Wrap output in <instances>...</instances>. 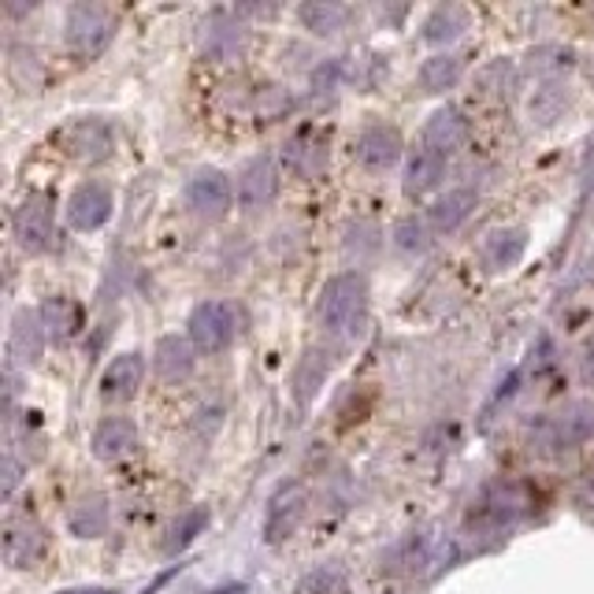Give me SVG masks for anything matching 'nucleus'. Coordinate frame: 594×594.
<instances>
[{
  "mask_svg": "<svg viewBox=\"0 0 594 594\" xmlns=\"http://www.w3.org/2000/svg\"><path fill=\"white\" fill-rule=\"evenodd\" d=\"M442 171H446V157L416 149V157L408 160V171H405V193L408 198H421V193L435 190L438 179H442Z\"/></svg>",
  "mask_w": 594,
  "mask_h": 594,
  "instance_id": "obj_23",
  "label": "nucleus"
},
{
  "mask_svg": "<svg viewBox=\"0 0 594 594\" xmlns=\"http://www.w3.org/2000/svg\"><path fill=\"white\" fill-rule=\"evenodd\" d=\"M37 313H42L45 335L53 338V343H71V338L79 335V327H82V313H79V305H75L71 298H48Z\"/></svg>",
  "mask_w": 594,
  "mask_h": 594,
  "instance_id": "obj_19",
  "label": "nucleus"
},
{
  "mask_svg": "<svg viewBox=\"0 0 594 594\" xmlns=\"http://www.w3.org/2000/svg\"><path fill=\"white\" fill-rule=\"evenodd\" d=\"M276 193H279L276 160H271L268 153H260V157L246 160V168H242V175H238V201H242V209H249V212L268 209V204L276 201Z\"/></svg>",
  "mask_w": 594,
  "mask_h": 594,
  "instance_id": "obj_10",
  "label": "nucleus"
},
{
  "mask_svg": "<svg viewBox=\"0 0 594 594\" xmlns=\"http://www.w3.org/2000/svg\"><path fill=\"white\" fill-rule=\"evenodd\" d=\"M60 594H112L109 587H79V591H60Z\"/></svg>",
  "mask_w": 594,
  "mask_h": 594,
  "instance_id": "obj_33",
  "label": "nucleus"
},
{
  "mask_svg": "<svg viewBox=\"0 0 594 594\" xmlns=\"http://www.w3.org/2000/svg\"><path fill=\"white\" fill-rule=\"evenodd\" d=\"M368 309V279L360 271H343L327 279L316 301V316L330 335H354Z\"/></svg>",
  "mask_w": 594,
  "mask_h": 594,
  "instance_id": "obj_1",
  "label": "nucleus"
},
{
  "mask_svg": "<svg viewBox=\"0 0 594 594\" xmlns=\"http://www.w3.org/2000/svg\"><path fill=\"white\" fill-rule=\"evenodd\" d=\"M138 446V427L131 416H104L93 432V457L97 461H123Z\"/></svg>",
  "mask_w": 594,
  "mask_h": 594,
  "instance_id": "obj_14",
  "label": "nucleus"
},
{
  "mask_svg": "<svg viewBox=\"0 0 594 594\" xmlns=\"http://www.w3.org/2000/svg\"><path fill=\"white\" fill-rule=\"evenodd\" d=\"M464 138H469V120H464V112H457L446 104V109L432 112V120L424 123L421 149L438 153V157H450Z\"/></svg>",
  "mask_w": 594,
  "mask_h": 594,
  "instance_id": "obj_12",
  "label": "nucleus"
},
{
  "mask_svg": "<svg viewBox=\"0 0 594 594\" xmlns=\"http://www.w3.org/2000/svg\"><path fill=\"white\" fill-rule=\"evenodd\" d=\"M115 37V15L104 4H93V0H79L67 12V26H64V42L71 48V56L79 60H93L104 48L112 45Z\"/></svg>",
  "mask_w": 594,
  "mask_h": 594,
  "instance_id": "obj_2",
  "label": "nucleus"
},
{
  "mask_svg": "<svg viewBox=\"0 0 594 594\" xmlns=\"http://www.w3.org/2000/svg\"><path fill=\"white\" fill-rule=\"evenodd\" d=\"M305 505H309V494L301 483H282L268 502V516H265V539L271 547L287 542L290 535L298 531L301 516H305Z\"/></svg>",
  "mask_w": 594,
  "mask_h": 594,
  "instance_id": "obj_8",
  "label": "nucleus"
},
{
  "mask_svg": "<svg viewBox=\"0 0 594 594\" xmlns=\"http://www.w3.org/2000/svg\"><path fill=\"white\" fill-rule=\"evenodd\" d=\"M402 134L397 126H386V123H372L357 134V160L368 164V168H391V164L402 160Z\"/></svg>",
  "mask_w": 594,
  "mask_h": 594,
  "instance_id": "obj_13",
  "label": "nucleus"
},
{
  "mask_svg": "<svg viewBox=\"0 0 594 594\" xmlns=\"http://www.w3.org/2000/svg\"><path fill=\"white\" fill-rule=\"evenodd\" d=\"M327 360L316 354V349H309L305 357L298 360V372H294V394L301 397V402H309L316 391H320V383H324V376H327Z\"/></svg>",
  "mask_w": 594,
  "mask_h": 594,
  "instance_id": "obj_26",
  "label": "nucleus"
},
{
  "mask_svg": "<svg viewBox=\"0 0 594 594\" xmlns=\"http://www.w3.org/2000/svg\"><path fill=\"white\" fill-rule=\"evenodd\" d=\"M464 75V60L461 56H450V53H438L432 60L421 64V86L427 93H446L461 82Z\"/></svg>",
  "mask_w": 594,
  "mask_h": 594,
  "instance_id": "obj_24",
  "label": "nucleus"
},
{
  "mask_svg": "<svg viewBox=\"0 0 594 594\" xmlns=\"http://www.w3.org/2000/svg\"><path fill=\"white\" fill-rule=\"evenodd\" d=\"M190 343L201 354H223L238 338V313L227 301H201L190 313Z\"/></svg>",
  "mask_w": 594,
  "mask_h": 594,
  "instance_id": "obj_3",
  "label": "nucleus"
},
{
  "mask_svg": "<svg viewBox=\"0 0 594 594\" xmlns=\"http://www.w3.org/2000/svg\"><path fill=\"white\" fill-rule=\"evenodd\" d=\"M48 553V531L34 516H15L4 528V561L8 569H34Z\"/></svg>",
  "mask_w": 594,
  "mask_h": 594,
  "instance_id": "obj_7",
  "label": "nucleus"
},
{
  "mask_svg": "<svg viewBox=\"0 0 594 594\" xmlns=\"http://www.w3.org/2000/svg\"><path fill=\"white\" fill-rule=\"evenodd\" d=\"M45 324H42V313H31V309H23V313L15 316L12 324V354L23 357V360H34L42 357L45 349Z\"/></svg>",
  "mask_w": 594,
  "mask_h": 594,
  "instance_id": "obj_22",
  "label": "nucleus"
},
{
  "mask_svg": "<svg viewBox=\"0 0 594 594\" xmlns=\"http://www.w3.org/2000/svg\"><path fill=\"white\" fill-rule=\"evenodd\" d=\"M528 249V231L524 227H509V231H494L483 242V265L491 271H509L516 260Z\"/></svg>",
  "mask_w": 594,
  "mask_h": 594,
  "instance_id": "obj_18",
  "label": "nucleus"
},
{
  "mask_svg": "<svg viewBox=\"0 0 594 594\" xmlns=\"http://www.w3.org/2000/svg\"><path fill=\"white\" fill-rule=\"evenodd\" d=\"M298 19L305 23V31H313L316 37H327V34L346 31L349 8L338 4V0H309V4L298 8Z\"/></svg>",
  "mask_w": 594,
  "mask_h": 594,
  "instance_id": "obj_20",
  "label": "nucleus"
},
{
  "mask_svg": "<svg viewBox=\"0 0 594 594\" xmlns=\"http://www.w3.org/2000/svg\"><path fill=\"white\" fill-rule=\"evenodd\" d=\"M109 498L104 494H86L71 505V513H67V528L71 535H79V539H101L104 531H109Z\"/></svg>",
  "mask_w": 594,
  "mask_h": 594,
  "instance_id": "obj_17",
  "label": "nucleus"
},
{
  "mask_svg": "<svg viewBox=\"0 0 594 594\" xmlns=\"http://www.w3.org/2000/svg\"><path fill=\"white\" fill-rule=\"evenodd\" d=\"M209 528V509L204 505H198V509H190L187 516H182L179 524L171 528V539H168V553H179V550H187L198 535Z\"/></svg>",
  "mask_w": 594,
  "mask_h": 594,
  "instance_id": "obj_27",
  "label": "nucleus"
},
{
  "mask_svg": "<svg viewBox=\"0 0 594 594\" xmlns=\"http://www.w3.org/2000/svg\"><path fill=\"white\" fill-rule=\"evenodd\" d=\"M298 594H346V576L335 564H324V569H313L298 583Z\"/></svg>",
  "mask_w": 594,
  "mask_h": 594,
  "instance_id": "obj_28",
  "label": "nucleus"
},
{
  "mask_svg": "<svg viewBox=\"0 0 594 594\" xmlns=\"http://www.w3.org/2000/svg\"><path fill=\"white\" fill-rule=\"evenodd\" d=\"M253 109H257L260 120H282L290 112V93L282 86H260L253 93Z\"/></svg>",
  "mask_w": 594,
  "mask_h": 594,
  "instance_id": "obj_29",
  "label": "nucleus"
},
{
  "mask_svg": "<svg viewBox=\"0 0 594 594\" xmlns=\"http://www.w3.org/2000/svg\"><path fill=\"white\" fill-rule=\"evenodd\" d=\"M472 209H475V190H450L442 201H435L427 220H432L438 235H453V231L472 216Z\"/></svg>",
  "mask_w": 594,
  "mask_h": 594,
  "instance_id": "obj_21",
  "label": "nucleus"
},
{
  "mask_svg": "<svg viewBox=\"0 0 594 594\" xmlns=\"http://www.w3.org/2000/svg\"><path fill=\"white\" fill-rule=\"evenodd\" d=\"M56 145H60L71 160L97 164V160L112 157L115 134H112V126L104 120H97V115H79V120L64 123L60 131H56Z\"/></svg>",
  "mask_w": 594,
  "mask_h": 594,
  "instance_id": "obj_4",
  "label": "nucleus"
},
{
  "mask_svg": "<svg viewBox=\"0 0 594 594\" xmlns=\"http://www.w3.org/2000/svg\"><path fill=\"white\" fill-rule=\"evenodd\" d=\"M187 209L198 220L216 223L231 212V179L220 168H201L187 182Z\"/></svg>",
  "mask_w": 594,
  "mask_h": 594,
  "instance_id": "obj_5",
  "label": "nucleus"
},
{
  "mask_svg": "<svg viewBox=\"0 0 594 594\" xmlns=\"http://www.w3.org/2000/svg\"><path fill=\"white\" fill-rule=\"evenodd\" d=\"M15 486H19V461H15L12 453H8L4 457V498H12Z\"/></svg>",
  "mask_w": 594,
  "mask_h": 594,
  "instance_id": "obj_32",
  "label": "nucleus"
},
{
  "mask_svg": "<svg viewBox=\"0 0 594 594\" xmlns=\"http://www.w3.org/2000/svg\"><path fill=\"white\" fill-rule=\"evenodd\" d=\"M112 209H115L112 190L104 182L90 179L67 198V223L75 231H82V235H90V231H101L112 220Z\"/></svg>",
  "mask_w": 594,
  "mask_h": 594,
  "instance_id": "obj_9",
  "label": "nucleus"
},
{
  "mask_svg": "<svg viewBox=\"0 0 594 594\" xmlns=\"http://www.w3.org/2000/svg\"><path fill=\"white\" fill-rule=\"evenodd\" d=\"M394 242L402 249H427V227L421 220H402L394 227Z\"/></svg>",
  "mask_w": 594,
  "mask_h": 594,
  "instance_id": "obj_31",
  "label": "nucleus"
},
{
  "mask_svg": "<svg viewBox=\"0 0 594 594\" xmlns=\"http://www.w3.org/2000/svg\"><path fill=\"white\" fill-rule=\"evenodd\" d=\"M287 164L305 179H316L327 164V134L324 131H301L287 142Z\"/></svg>",
  "mask_w": 594,
  "mask_h": 594,
  "instance_id": "obj_16",
  "label": "nucleus"
},
{
  "mask_svg": "<svg viewBox=\"0 0 594 594\" xmlns=\"http://www.w3.org/2000/svg\"><path fill=\"white\" fill-rule=\"evenodd\" d=\"M12 235L26 253H45L53 242V198L48 193H31L12 216Z\"/></svg>",
  "mask_w": 594,
  "mask_h": 594,
  "instance_id": "obj_6",
  "label": "nucleus"
},
{
  "mask_svg": "<svg viewBox=\"0 0 594 594\" xmlns=\"http://www.w3.org/2000/svg\"><path fill=\"white\" fill-rule=\"evenodd\" d=\"M153 372L164 386H179L193 376V343L182 335H164L153 346Z\"/></svg>",
  "mask_w": 594,
  "mask_h": 594,
  "instance_id": "obj_11",
  "label": "nucleus"
},
{
  "mask_svg": "<svg viewBox=\"0 0 594 594\" xmlns=\"http://www.w3.org/2000/svg\"><path fill=\"white\" fill-rule=\"evenodd\" d=\"M461 31H469V12H464V8H457V4L435 8V12L427 15V23H424V37L432 45L453 42V37H461Z\"/></svg>",
  "mask_w": 594,
  "mask_h": 594,
  "instance_id": "obj_25",
  "label": "nucleus"
},
{
  "mask_svg": "<svg viewBox=\"0 0 594 594\" xmlns=\"http://www.w3.org/2000/svg\"><path fill=\"white\" fill-rule=\"evenodd\" d=\"M142 379H145V360H142V354L131 349V354H120L109 368H104L101 394L109 397V402H126V397L138 394Z\"/></svg>",
  "mask_w": 594,
  "mask_h": 594,
  "instance_id": "obj_15",
  "label": "nucleus"
},
{
  "mask_svg": "<svg viewBox=\"0 0 594 594\" xmlns=\"http://www.w3.org/2000/svg\"><path fill=\"white\" fill-rule=\"evenodd\" d=\"M561 109H564V97L558 93V86H547V90H539V93H535V101H531L535 120H542V123L558 120Z\"/></svg>",
  "mask_w": 594,
  "mask_h": 594,
  "instance_id": "obj_30",
  "label": "nucleus"
}]
</instances>
